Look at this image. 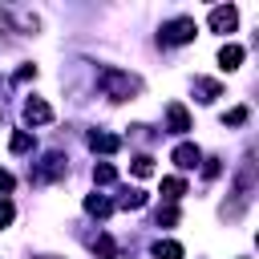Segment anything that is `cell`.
I'll return each instance as SVG.
<instances>
[{
	"label": "cell",
	"instance_id": "obj_1",
	"mask_svg": "<svg viewBox=\"0 0 259 259\" xmlns=\"http://www.w3.org/2000/svg\"><path fill=\"white\" fill-rule=\"evenodd\" d=\"M97 85H101V89H105V97H113V101H125V97L142 93V81H138V77H130V73H121V69H105V73L97 77Z\"/></svg>",
	"mask_w": 259,
	"mask_h": 259
},
{
	"label": "cell",
	"instance_id": "obj_2",
	"mask_svg": "<svg viewBox=\"0 0 259 259\" xmlns=\"http://www.w3.org/2000/svg\"><path fill=\"white\" fill-rule=\"evenodd\" d=\"M194 32H198V24L190 16H178V20L162 24V45H186V40H194Z\"/></svg>",
	"mask_w": 259,
	"mask_h": 259
},
{
	"label": "cell",
	"instance_id": "obj_3",
	"mask_svg": "<svg viewBox=\"0 0 259 259\" xmlns=\"http://www.w3.org/2000/svg\"><path fill=\"white\" fill-rule=\"evenodd\" d=\"M24 117H28L32 125H49V121H53V109H49V101L32 97V101H24Z\"/></svg>",
	"mask_w": 259,
	"mask_h": 259
},
{
	"label": "cell",
	"instance_id": "obj_4",
	"mask_svg": "<svg viewBox=\"0 0 259 259\" xmlns=\"http://www.w3.org/2000/svg\"><path fill=\"white\" fill-rule=\"evenodd\" d=\"M198 162H202V154H198V146H190V142H182V146L174 150V166H178V170H194Z\"/></svg>",
	"mask_w": 259,
	"mask_h": 259
},
{
	"label": "cell",
	"instance_id": "obj_5",
	"mask_svg": "<svg viewBox=\"0 0 259 259\" xmlns=\"http://www.w3.org/2000/svg\"><path fill=\"white\" fill-rule=\"evenodd\" d=\"M235 20H239V12H235L231 4L210 12V28H214V32H231V28H235Z\"/></svg>",
	"mask_w": 259,
	"mask_h": 259
},
{
	"label": "cell",
	"instance_id": "obj_6",
	"mask_svg": "<svg viewBox=\"0 0 259 259\" xmlns=\"http://www.w3.org/2000/svg\"><path fill=\"white\" fill-rule=\"evenodd\" d=\"M166 121H170V130H174V134H186V130H190V113H186L178 101L166 109Z\"/></svg>",
	"mask_w": 259,
	"mask_h": 259
},
{
	"label": "cell",
	"instance_id": "obj_7",
	"mask_svg": "<svg viewBox=\"0 0 259 259\" xmlns=\"http://www.w3.org/2000/svg\"><path fill=\"white\" fill-rule=\"evenodd\" d=\"M239 61H243V49L239 45H223L219 49V65L223 69H239Z\"/></svg>",
	"mask_w": 259,
	"mask_h": 259
},
{
	"label": "cell",
	"instance_id": "obj_8",
	"mask_svg": "<svg viewBox=\"0 0 259 259\" xmlns=\"http://www.w3.org/2000/svg\"><path fill=\"white\" fill-rule=\"evenodd\" d=\"M89 146L101 150V154H113V150L121 146V138H113V134H89Z\"/></svg>",
	"mask_w": 259,
	"mask_h": 259
},
{
	"label": "cell",
	"instance_id": "obj_9",
	"mask_svg": "<svg viewBox=\"0 0 259 259\" xmlns=\"http://www.w3.org/2000/svg\"><path fill=\"white\" fill-rule=\"evenodd\" d=\"M154 255H158V259H182V247L166 239V243H158V247H154Z\"/></svg>",
	"mask_w": 259,
	"mask_h": 259
},
{
	"label": "cell",
	"instance_id": "obj_10",
	"mask_svg": "<svg viewBox=\"0 0 259 259\" xmlns=\"http://www.w3.org/2000/svg\"><path fill=\"white\" fill-rule=\"evenodd\" d=\"M162 190H166V198H182L186 182H182V178H162Z\"/></svg>",
	"mask_w": 259,
	"mask_h": 259
},
{
	"label": "cell",
	"instance_id": "obj_11",
	"mask_svg": "<svg viewBox=\"0 0 259 259\" xmlns=\"http://www.w3.org/2000/svg\"><path fill=\"white\" fill-rule=\"evenodd\" d=\"M85 210H89V214H109L113 206H109L105 198H97V194H89V198H85Z\"/></svg>",
	"mask_w": 259,
	"mask_h": 259
},
{
	"label": "cell",
	"instance_id": "obj_12",
	"mask_svg": "<svg viewBox=\"0 0 259 259\" xmlns=\"http://www.w3.org/2000/svg\"><path fill=\"white\" fill-rule=\"evenodd\" d=\"M194 89L202 93L198 101H214V97H219V85H214V81H194Z\"/></svg>",
	"mask_w": 259,
	"mask_h": 259
},
{
	"label": "cell",
	"instance_id": "obj_13",
	"mask_svg": "<svg viewBox=\"0 0 259 259\" xmlns=\"http://www.w3.org/2000/svg\"><path fill=\"white\" fill-rule=\"evenodd\" d=\"M93 251H97V255H105V259H109V255H113V251H117V247H113V239H109V235H97V239H93Z\"/></svg>",
	"mask_w": 259,
	"mask_h": 259
},
{
	"label": "cell",
	"instance_id": "obj_14",
	"mask_svg": "<svg viewBox=\"0 0 259 259\" xmlns=\"http://www.w3.org/2000/svg\"><path fill=\"white\" fill-rule=\"evenodd\" d=\"M134 174L138 178H150L154 174V158H134Z\"/></svg>",
	"mask_w": 259,
	"mask_h": 259
},
{
	"label": "cell",
	"instance_id": "obj_15",
	"mask_svg": "<svg viewBox=\"0 0 259 259\" xmlns=\"http://www.w3.org/2000/svg\"><path fill=\"white\" fill-rule=\"evenodd\" d=\"M28 146H32V134H24V130H20V134H12V150H16V154H24Z\"/></svg>",
	"mask_w": 259,
	"mask_h": 259
},
{
	"label": "cell",
	"instance_id": "obj_16",
	"mask_svg": "<svg viewBox=\"0 0 259 259\" xmlns=\"http://www.w3.org/2000/svg\"><path fill=\"white\" fill-rule=\"evenodd\" d=\"M223 121H227V125H243V121H247V109H243V105H235V109H231Z\"/></svg>",
	"mask_w": 259,
	"mask_h": 259
},
{
	"label": "cell",
	"instance_id": "obj_17",
	"mask_svg": "<svg viewBox=\"0 0 259 259\" xmlns=\"http://www.w3.org/2000/svg\"><path fill=\"white\" fill-rule=\"evenodd\" d=\"M93 178H97V182H113V178H117V170H113V166H105V162H101V166H97V170H93Z\"/></svg>",
	"mask_w": 259,
	"mask_h": 259
},
{
	"label": "cell",
	"instance_id": "obj_18",
	"mask_svg": "<svg viewBox=\"0 0 259 259\" xmlns=\"http://www.w3.org/2000/svg\"><path fill=\"white\" fill-rule=\"evenodd\" d=\"M12 214H16V210H12V202H8V198H0V227H8V223H12Z\"/></svg>",
	"mask_w": 259,
	"mask_h": 259
},
{
	"label": "cell",
	"instance_id": "obj_19",
	"mask_svg": "<svg viewBox=\"0 0 259 259\" xmlns=\"http://www.w3.org/2000/svg\"><path fill=\"white\" fill-rule=\"evenodd\" d=\"M158 223H166V227H174V223H178V210H174V206H166V210H158Z\"/></svg>",
	"mask_w": 259,
	"mask_h": 259
},
{
	"label": "cell",
	"instance_id": "obj_20",
	"mask_svg": "<svg viewBox=\"0 0 259 259\" xmlns=\"http://www.w3.org/2000/svg\"><path fill=\"white\" fill-rule=\"evenodd\" d=\"M8 190H12V174H8V170H0V194H8Z\"/></svg>",
	"mask_w": 259,
	"mask_h": 259
}]
</instances>
